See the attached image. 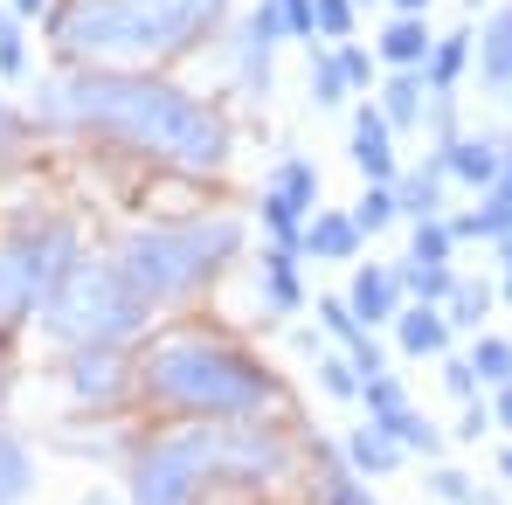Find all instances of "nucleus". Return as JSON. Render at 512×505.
<instances>
[{
    "mask_svg": "<svg viewBox=\"0 0 512 505\" xmlns=\"http://www.w3.org/2000/svg\"><path fill=\"white\" fill-rule=\"evenodd\" d=\"M35 111L56 118V125L97 132V139L139 146L153 160L194 167V173L229 160V125L194 90L167 84V77H146V70H63L35 97Z\"/></svg>",
    "mask_w": 512,
    "mask_h": 505,
    "instance_id": "1",
    "label": "nucleus"
},
{
    "mask_svg": "<svg viewBox=\"0 0 512 505\" xmlns=\"http://www.w3.org/2000/svg\"><path fill=\"white\" fill-rule=\"evenodd\" d=\"M132 381L146 402H160L167 416L187 422H250L270 402H284V381L250 346H236L229 333H208V326H180V333L139 346Z\"/></svg>",
    "mask_w": 512,
    "mask_h": 505,
    "instance_id": "2",
    "label": "nucleus"
},
{
    "mask_svg": "<svg viewBox=\"0 0 512 505\" xmlns=\"http://www.w3.org/2000/svg\"><path fill=\"white\" fill-rule=\"evenodd\" d=\"M229 0H70L49 21L70 63H167L222 28Z\"/></svg>",
    "mask_w": 512,
    "mask_h": 505,
    "instance_id": "3",
    "label": "nucleus"
},
{
    "mask_svg": "<svg viewBox=\"0 0 512 505\" xmlns=\"http://www.w3.org/2000/svg\"><path fill=\"white\" fill-rule=\"evenodd\" d=\"M284 443L250 422H180L139 443L132 457V505H194L222 478H270Z\"/></svg>",
    "mask_w": 512,
    "mask_h": 505,
    "instance_id": "4",
    "label": "nucleus"
},
{
    "mask_svg": "<svg viewBox=\"0 0 512 505\" xmlns=\"http://www.w3.org/2000/svg\"><path fill=\"white\" fill-rule=\"evenodd\" d=\"M243 250V222L215 215V222H153V229H132L111 263L125 270V284L160 312V305H180L194 298L215 270H229Z\"/></svg>",
    "mask_w": 512,
    "mask_h": 505,
    "instance_id": "5",
    "label": "nucleus"
},
{
    "mask_svg": "<svg viewBox=\"0 0 512 505\" xmlns=\"http://www.w3.org/2000/svg\"><path fill=\"white\" fill-rule=\"evenodd\" d=\"M153 319V305L125 284V270L111 256H77L70 277L56 284V298L42 305V326L63 346H125Z\"/></svg>",
    "mask_w": 512,
    "mask_h": 505,
    "instance_id": "6",
    "label": "nucleus"
},
{
    "mask_svg": "<svg viewBox=\"0 0 512 505\" xmlns=\"http://www.w3.org/2000/svg\"><path fill=\"white\" fill-rule=\"evenodd\" d=\"M84 256L70 222H28L0 236V333L21 319H42V305L56 298V284L70 277V263Z\"/></svg>",
    "mask_w": 512,
    "mask_h": 505,
    "instance_id": "7",
    "label": "nucleus"
},
{
    "mask_svg": "<svg viewBox=\"0 0 512 505\" xmlns=\"http://www.w3.org/2000/svg\"><path fill=\"white\" fill-rule=\"evenodd\" d=\"M132 381V353L125 346H70V388L77 402H118Z\"/></svg>",
    "mask_w": 512,
    "mask_h": 505,
    "instance_id": "8",
    "label": "nucleus"
},
{
    "mask_svg": "<svg viewBox=\"0 0 512 505\" xmlns=\"http://www.w3.org/2000/svg\"><path fill=\"white\" fill-rule=\"evenodd\" d=\"M346 312L360 319V333H367V326H395V312H402V284H395V270H388V263H360Z\"/></svg>",
    "mask_w": 512,
    "mask_h": 505,
    "instance_id": "9",
    "label": "nucleus"
},
{
    "mask_svg": "<svg viewBox=\"0 0 512 505\" xmlns=\"http://www.w3.org/2000/svg\"><path fill=\"white\" fill-rule=\"evenodd\" d=\"M353 167L367 173L374 187L395 180V125L381 118V104H367V111L353 118Z\"/></svg>",
    "mask_w": 512,
    "mask_h": 505,
    "instance_id": "10",
    "label": "nucleus"
},
{
    "mask_svg": "<svg viewBox=\"0 0 512 505\" xmlns=\"http://www.w3.org/2000/svg\"><path fill=\"white\" fill-rule=\"evenodd\" d=\"M395 339H402V353H416V360H443V353H450V319H443L436 305H409V312H395Z\"/></svg>",
    "mask_w": 512,
    "mask_h": 505,
    "instance_id": "11",
    "label": "nucleus"
},
{
    "mask_svg": "<svg viewBox=\"0 0 512 505\" xmlns=\"http://www.w3.org/2000/svg\"><path fill=\"white\" fill-rule=\"evenodd\" d=\"M471 49H478V42H471V28H457V35L429 42V56H423V70H416V77H423L436 97H450V90H457V77H464V63H471Z\"/></svg>",
    "mask_w": 512,
    "mask_h": 505,
    "instance_id": "12",
    "label": "nucleus"
},
{
    "mask_svg": "<svg viewBox=\"0 0 512 505\" xmlns=\"http://www.w3.org/2000/svg\"><path fill=\"white\" fill-rule=\"evenodd\" d=\"M499 160H506V153H499L492 139H457L450 153H436V167L450 173V180H464V187H492V180H499Z\"/></svg>",
    "mask_w": 512,
    "mask_h": 505,
    "instance_id": "13",
    "label": "nucleus"
},
{
    "mask_svg": "<svg viewBox=\"0 0 512 505\" xmlns=\"http://www.w3.org/2000/svg\"><path fill=\"white\" fill-rule=\"evenodd\" d=\"M305 305V284H298V256H263V312L270 319H291Z\"/></svg>",
    "mask_w": 512,
    "mask_h": 505,
    "instance_id": "14",
    "label": "nucleus"
},
{
    "mask_svg": "<svg viewBox=\"0 0 512 505\" xmlns=\"http://www.w3.org/2000/svg\"><path fill=\"white\" fill-rule=\"evenodd\" d=\"M270 201H284L291 215H312L319 208V167L312 160H284V167L270 173V187H263Z\"/></svg>",
    "mask_w": 512,
    "mask_h": 505,
    "instance_id": "15",
    "label": "nucleus"
},
{
    "mask_svg": "<svg viewBox=\"0 0 512 505\" xmlns=\"http://www.w3.org/2000/svg\"><path fill=\"white\" fill-rule=\"evenodd\" d=\"M346 464H353L360 478H388V471L402 464V443H395V436H381V429L367 422V429H353V436H346Z\"/></svg>",
    "mask_w": 512,
    "mask_h": 505,
    "instance_id": "16",
    "label": "nucleus"
},
{
    "mask_svg": "<svg viewBox=\"0 0 512 505\" xmlns=\"http://www.w3.org/2000/svg\"><path fill=\"white\" fill-rule=\"evenodd\" d=\"M35 492V457L14 429H0V505H21Z\"/></svg>",
    "mask_w": 512,
    "mask_h": 505,
    "instance_id": "17",
    "label": "nucleus"
},
{
    "mask_svg": "<svg viewBox=\"0 0 512 505\" xmlns=\"http://www.w3.org/2000/svg\"><path fill=\"white\" fill-rule=\"evenodd\" d=\"M429 56V28L416 14H402V21H388L381 28V63H395V70H423Z\"/></svg>",
    "mask_w": 512,
    "mask_h": 505,
    "instance_id": "18",
    "label": "nucleus"
},
{
    "mask_svg": "<svg viewBox=\"0 0 512 505\" xmlns=\"http://www.w3.org/2000/svg\"><path fill=\"white\" fill-rule=\"evenodd\" d=\"M305 250L326 256V263L353 256V250H360V229H353V215H333V208H326V215H312V222H305Z\"/></svg>",
    "mask_w": 512,
    "mask_h": 505,
    "instance_id": "19",
    "label": "nucleus"
},
{
    "mask_svg": "<svg viewBox=\"0 0 512 505\" xmlns=\"http://www.w3.org/2000/svg\"><path fill=\"white\" fill-rule=\"evenodd\" d=\"M478 56H485V90H512V7L506 14H492V28H485V42H478Z\"/></svg>",
    "mask_w": 512,
    "mask_h": 505,
    "instance_id": "20",
    "label": "nucleus"
},
{
    "mask_svg": "<svg viewBox=\"0 0 512 505\" xmlns=\"http://www.w3.org/2000/svg\"><path fill=\"white\" fill-rule=\"evenodd\" d=\"M395 284H402V291H416V305H443V298L457 291L450 263H416V256H402V263H395Z\"/></svg>",
    "mask_w": 512,
    "mask_h": 505,
    "instance_id": "21",
    "label": "nucleus"
},
{
    "mask_svg": "<svg viewBox=\"0 0 512 505\" xmlns=\"http://www.w3.org/2000/svg\"><path fill=\"white\" fill-rule=\"evenodd\" d=\"M374 429H381V436H395L402 450H443V436H436V422H423L416 409H409V402H395V409H381V416H374Z\"/></svg>",
    "mask_w": 512,
    "mask_h": 505,
    "instance_id": "22",
    "label": "nucleus"
},
{
    "mask_svg": "<svg viewBox=\"0 0 512 505\" xmlns=\"http://www.w3.org/2000/svg\"><path fill=\"white\" fill-rule=\"evenodd\" d=\"M436 201H443V167H436V160H429L423 173H409V180L395 187V208H409L416 222H429V215H436Z\"/></svg>",
    "mask_w": 512,
    "mask_h": 505,
    "instance_id": "23",
    "label": "nucleus"
},
{
    "mask_svg": "<svg viewBox=\"0 0 512 505\" xmlns=\"http://www.w3.org/2000/svg\"><path fill=\"white\" fill-rule=\"evenodd\" d=\"M381 104H388V111H381L388 125H416V118H423V77H416V70H395L388 90H381Z\"/></svg>",
    "mask_w": 512,
    "mask_h": 505,
    "instance_id": "24",
    "label": "nucleus"
},
{
    "mask_svg": "<svg viewBox=\"0 0 512 505\" xmlns=\"http://www.w3.org/2000/svg\"><path fill=\"white\" fill-rule=\"evenodd\" d=\"M263 229H270V250L277 256H298L305 250V215H291L284 201H270L263 194Z\"/></svg>",
    "mask_w": 512,
    "mask_h": 505,
    "instance_id": "25",
    "label": "nucleus"
},
{
    "mask_svg": "<svg viewBox=\"0 0 512 505\" xmlns=\"http://www.w3.org/2000/svg\"><path fill=\"white\" fill-rule=\"evenodd\" d=\"M471 374H478V381H492V388H506V381H512V339H478Z\"/></svg>",
    "mask_w": 512,
    "mask_h": 505,
    "instance_id": "26",
    "label": "nucleus"
},
{
    "mask_svg": "<svg viewBox=\"0 0 512 505\" xmlns=\"http://www.w3.org/2000/svg\"><path fill=\"white\" fill-rule=\"evenodd\" d=\"M395 215H402V208H395V187H367V194H360V208H353V229H360V236H374V229H388Z\"/></svg>",
    "mask_w": 512,
    "mask_h": 505,
    "instance_id": "27",
    "label": "nucleus"
},
{
    "mask_svg": "<svg viewBox=\"0 0 512 505\" xmlns=\"http://www.w3.org/2000/svg\"><path fill=\"white\" fill-rule=\"evenodd\" d=\"M450 243H457V236H450V222H443V215H429V222H416L409 256H416V263H450Z\"/></svg>",
    "mask_w": 512,
    "mask_h": 505,
    "instance_id": "28",
    "label": "nucleus"
},
{
    "mask_svg": "<svg viewBox=\"0 0 512 505\" xmlns=\"http://www.w3.org/2000/svg\"><path fill=\"white\" fill-rule=\"evenodd\" d=\"M443 305H450V326H478V319L492 312V291H485V284H457Z\"/></svg>",
    "mask_w": 512,
    "mask_h": 505,
    "instance_id": "29",
    "label": "nucleus"
},
{
    "mask_svg": "<svg viewBox=\"0 0 512 505\" xmlns=\"http://www.w3.org/2000/svg\"><path fill=\"white\" fill-rule=\"evenodd\" d=\"M312 35L346 42V35H353V0H312Z\"/></svg>",
    "mask_w": 512,
    "mask_h": 505,
    "instance_id": "30",
    "label": "nucleus"
},
{
    "mask_svg": "<svg viewBox=\"0 0 512 505\" xmlns=\"http://www.w3.org/2000/svg\"><path fill=\"white\" fill-rule=\"evenodd\" d=\"M319 499H326V505H374V499H367V485H360V478H346L340 464H326V478H319Z\"/></svg>",
    "mask_w": 512,
    "mask_h": 505,
    "instance_id": "31",
    "label": "nucleus"
},
{
    "mask_svg": "<svg viewBox=\"0 0 512 505\" xmlns=\"http://www.w3.org/2000/svg\"><path fill=\"white\" fill-rule=\"evenodd\" d=\"M319 388L340 395V402H353V395H360V374H353L346 360H333V353H319Z\"/></svg>",
    "mask_w": 512,
    "mask_h": 505,
    "instance_id": "32",
    "label": "nucleus"
},
{
    "mask_svg": "<svg viewBox=\"0 0 512 505\" xmlns=\"http://www.w3.org/2000/svg\"><path fill=\"white\" fill-rule=\"evenodd\" d=\"M0 77H28V42L14 21H0Z\"/></svg>",
    "mask_w": 512,
    "mask_h": 505,
    "instance_id": "33",
    "label": "nucleus"
},
{
    "mask_svg": "<svg viewBox=\"0 0 512 505\" xmlns=\"http://www.w3.org/2000/svg\"><path fill=\"white\" fill-rule=\"evenodd\" d=\"M312 97H319V104H340V97H346V77H340V63H333V56H319V63H312Z\"/></svg>",
    "mask_w": 512,
    "mask_h": 505,
    "instance_id": "34",
    "label": "nucleus"
},
{
    "mask_svg": "<svg viewBox=\"0 0 512 505\" xmlns=\"http://www.w3.org/2000/svg\"><path fill=\"white\" fill-rule=\"evenodd\" d=\"M333 63H340L346 90H353V84H374V56H367V49H353V42H346V49H333Z\"/></svg>",
    "mask_w": 512,
    "mask_h": 505,
    "instance_id": "35",
    "label": "nucleus"
},
{
    "mask_svg": "<svg viewBox=\"0 0 512 505\" xmlns=\"http://www.w3.org/2000/svg\"><path fill=\"white\" fill-rule=\"evenodd\" d=\"M319 319H326V326H333V333H340L346 346H353V339H360V319H353V312H346V298H319Z\"/></svg>",
    "mask_w": 512,
    "mask_h": 505,
    "instance_id": "36",
    "label": "nucleus"
},
{
    "mask_svg": "<svg viewBox=\"0 0 512 505\" xmlns=\"http://www.w3.org/2000/svg\"><path fill=\"white\" fill-rule=\"evenodd\" d=\"M429 492H436V499H450V505H471V499H478L464 471H436V478H429Z\"/></svg>",
    "mask_w": 512,
    "mask_h": 505,
    "instance_id": "37",
    "label": "nucleus"
},
{
    "mask_svg": "<svg viewBox=\"0 0 512 505\" xmlns=\"http://www.w3.org/2000/svg\"><path fill=\"white\" fill-rule=\"evenodd\" d=\"M443 388H450V395L464 402V395L478 388V374H471V360H443Z\"/></svg>",
    "mask_w": 512,
    "mask_h": 505,
    "instance_id": "38",
    "label": "nucleus"
},
{
    "mask_svg": "<svg viewBox=\"0 0 512 505\" xmlns=\"http://www.w3.org/2000/svg\"><path fill=\"white\" fill-rule=\"evenodd\" d=\"M284 14V35H312V0H277Z\"/></svg>",
    "mask_w": 512,
    "mask_h": 505,
    "instance_id": "39",
    "label": "nucleus"
},
{
    "mask_svg": "<svg viewBox=\"0 0 512 505\" xmlns=\"http://www.w3.org/2000/svg\"><path fill=\"white\" fill-rule=\"evenodd\" d=\"M492 416H499V422H506V429H512V381H506V388H499V395H492Z\"/></svg>",
    "mask_w": 512,
    "mask_h": 505,
    "instance_id": "40",
    "label": "nucleus"
},
{
    "mask_svg": "<svg viewBox=\"0 0 512 505\" xmlns=\"http://www.w3.org/2000/svg\"><path fill=\"white\" fill-rule=\"evenodd\" d=\"M485 194H506V201H512V153H506V160H499V180H492Z\"/></svg>",
    "mask_w": 512,
    "mask_h": 505,
    "instance_id": "41",
    "label": "nucleus"
},
{
    "mask_svg": "<svg viewBox=\"0 0 512 505\" xmlns=\"http://www.w3.org/2000/svg\"><path fill=\"white\" fill-rule=\"evenodd\" d=\"M14 14H35V21H42V14H49V0H14Z\"/></svg>",
    "mask_w": 512,
    "mask_h": 505,
    "instance_id": "42",
    "label": "nucleus"
},
{
    "mask_svg": "<svg viewBox=\"0 0 512 505\" xmlns=\"http://www.w3.org/2000/svg\"><path fill=\"white\" fill-rule=\"evenodd\" d=\"M499 478H512V443H506V450H499Z\"/></svg>",
    "mask_w": 512,
    "mask_h": 505,
    "instance_id": "43",
    "label": "nucleus"
},
{
    "mask_svg": "<svg viewBox=\"0 0 512 505\" xmlns=\"http://www.w3.org/2000/svg\"><path fill=\"white\" fill-rule=\"evenodd\" d=\"M395 7H402V14H423V7H429V0H395Z\"/></svg>",
    "mask_w": 512,
    "mask_h": 505,
    "instance_id": "44",
    "label": "nucleus"
},
{
    "mask_svg": "<svg viewBox=\"0 0 512 505\" xmlns=\"http://www.w3.org/2000/svg\"><path fill=\"white\" fill-rule=\"evenodd\" d=\"M499 250H506V298H512V243H499Z\"/></svg>",
    "mask_w": 512,
    "mask_h": 505,
    "instance_id": "45",
    "label": "nucleus"
},
{
    "mask_svg": "<svg viewBox=\"0 0 512 505\" xmlns=\"http://www.w3.org/2000/svg\"><path fill=\"white\" fill-rule=\"evenodd\" d=\"M84 505H118V499H111V492H90V499Z\"/></svg>",
    "mask_w": 512,
    "mask_h": 505,
    "instance_id": "46",
    "label": "nucleus"
},
{
    "mask_svg": "<svg viewBox=\"0 0 512 505\" xmlns=\"http://www.w3.org/2000/svg\"><path fill=\"white\" fill-rule=\"evenodd\" d=\"M0 409H7V360H0Z\"/></svg>",
    "mask_w": 512,
    "mask_h": 505,
    "instance_id": "47",
    "label": "nucleus"
},
{
    "mask_svg": "<svg viewBox=\"0 0 512 505\" xmlns=\"http://www.w3.org/2000/svg\"><path fill=\"white\" fill-rule=\"evenodd\" d=\"M471 7H485V0H471Z\"/></svg>",
    "mask_w": 512,
    "mask_h": 505,
    "instance_id": "48",
    "label": "nucleus"
},
{
    "mask_svg": "<svg viewBox=\"0 0 512 505\" xmlns=\"http://www.w3.org/2000/svg\"><path fill=\"white\" fill-rule=\"evenodd\" d=\"M0 21H7V7H0Z\"/></svg>",
    "mask_w": 512,
    "mask_h": 505,
    "instance_id": "49",
    "label": "nucleus"
}]
</instances>
